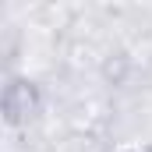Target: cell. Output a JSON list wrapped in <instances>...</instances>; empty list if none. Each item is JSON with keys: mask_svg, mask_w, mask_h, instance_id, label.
<instances>
[{"mask_svg": "<svg viewBox=\"0 0 152 152\" xmlns=\"http://www.w3.org/2000/svg\"><path fill=\"white\" fill-rule=\"evenodd\" d=\"M113 152H152V142H127V145H120Z\"/></svg>", "mask_w": 152, "mask_h": 152, "instance_id": "7a4b0ae2", "label": "cell"}, {"mask_svg": "<svg viewBox=\"0 0 152 152\" xmlns=\"http://www.w3.org/2000/svg\"><path fill=\"white\" fill-rule=\"evenodd\" d=\"M0 113L7 127H25L42 113V88L25 75H11L0 96Z\"/></svg>", "mask_w": 152, "mask_h": 152, "instance_id": "6da1fadb", "label": "cell"}]
</instances>
